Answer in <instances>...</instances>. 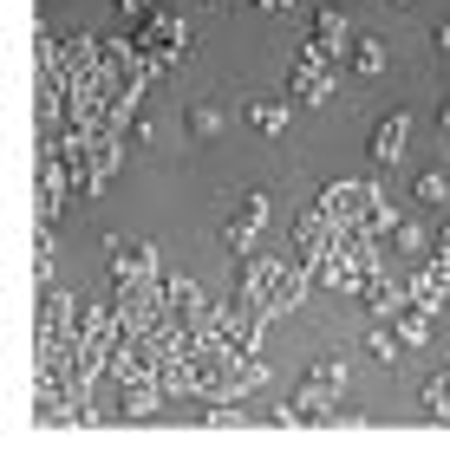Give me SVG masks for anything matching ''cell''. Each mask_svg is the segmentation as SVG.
<instances>
[{
	"label": "cell",
	"mask_w": 450,
	"mask_h": 462,
	"mask_svg": "<svg viewBox=\"0 0 450 462\" xmlns=\"http://www.w3.org/2000/svg\"><path fill=\"white\" fill-rule=\"evenodd\" d=\"M307 287H314V273L300 267V261H261V254H248V261H242V300H235V306L275 319V313H287Z\"/></svg>",
	"instance_id": "cell-1"
},
{
	"label": "cell",
	"mask_w": 450,
	"mask_h": 462,
	"mask_svg": "<svg viewBox=\"0 0 450 462\" xmlns=\"http://www.w3.org/2000/svg\"><path fill=\"white\" fill-rule=\"evenodd\" d=\"M340 391H346V365L340 358H314L307 378L294 384V417L307 423V430L340 423Z\"/></svg>",
	"instance_id": "cell-2"
},
{
	"label": "cell",
	"mask_w": 450,
	"mask_h": 462,
	"mask_svg": "<svg viewBox=\"0 0 450 462\" xmlns=\"http://www.w3.org/2000/svg\"><path fill=\"white\" fill-rule=\"evenodd\" d=\"M105 267H111V287H150V281H164L157 248H150V241H131V235H111Z\"/></svg>",
	"instance_id": "cell-3"
},
{
	"label": "cell",
	"mask_w": 450,
	"mask_h": 462,
	"mask_svg": "<svg viewBox=\"0 0 450 462\" xmlns=\"http://www.w3.org/2000/svg\"><path fill=\"white\" fill-rule=\"evenodd\" d=\"M326 215H333V228H366V215L385 202L379 189H372V182H326V189L314 196Z\"/></svg>",
	"instance_id": "cell-4"
},
{
	"label": "cell",
	"mask_w": 450,
	"mask_h": 462,
	"mask_svg": "<svg viewBox=\"0 0 450 462\" xmlns=\"http://www.w3.org/2000/svg\"><path fill=\"white\" fill-rule=\"evenodd\" d=\"M261 228H267V196H261V189H248V196H242V208H235V215H229V228H222L229 254H235V261H248Z\"/></svg>",
	"instance_id": "cell-5"
},
{
	"label": "cell",
	"mask_w": 450,
	"mask_h": 462,
	"mask_svg": "<svg viewBox=\"0 0 450 462\" xmlns=\"http://www.w3.org/2000/svg\"><path fill=\"white\" fill-rule=\"evenodd\" d=\"M294 98H300V105H326V98H333V59H326L320 46L300 52V66H294Z\"/></svg>",
	"instance_id": "cell-6"
},
{
	"label": "cell",
	"mask_w": 450,
	"mask_h": 462,
	"mask_svg": "<svg viewBox=\"0 0 450 462\" xmlns=\"http://www.w3.org/2000/svg\"><path fill=\"white\" fill-rule=\"evenodd\" d=\"M359 300H366V313H372V319H392V313H398V306H405L411 293H405V287H398L385 267H372L366 281H359Z\"/></svg>",
	"instance_id": "cell-7"
},
{
	"label": "cell",
	"mask_w": 450,
	"mask_h": 462,
	"mask_svg": "<svg viewBox=\"0 0 450 462\" xmlns=\"http://www.w3.org/2000/svg\"><path fill=\"white\" fill-rule=\"evenodd\" d=\"M307 46H320V52L340 66V52L352 46V20H346L340 7H320V14H314V40H307Z\"/></svg>",
	"instance_id": "cell-8"
},
{
	"label": "cell",
	"mask_w": 450,
	"mask_h": 462,
	"mask_svg": "<svg viewBox=\"0 0 450 462\" xmlns=\"http://www.w3.org/2000/svg\"><path fill=\"white\" fill-rule=\"evenodd\" d=\"M405 131H411V117H405V111H392V117H385V125L372 131L366 150H372V163H379V170H392V163L405 157Z\"/></svg>",
	"instance_id": "cell-9"
},
{
	"label": "cell",
	"mask_w": 450,
	"mask_h": 462,
	"mask_svg": "<svg viewBox=\"0 0 450 462\" xmlns=\"http://www.w3.org/2000/svg\"><path fill=\"white\" fill-rule=\"evenodd\" d=\"M411 300H425V306H437V313H444V300H450V261L437 254H425V267H417V281H411Z\"/></svg>",
	"instance_id": "cell-10"
},
{
	"label": "cell",
	"mask_w": 450,
	"mask_h": 462,
	"mask_svg": "<svg viewBox=\"0 0 450 462\" xmlns=\"http://www.w3.org/2000/svg\"><path fill=\"white\" fill-rule=\"evenodd\" d=\"M392 326H398V338H405V346H425V338L437 332V306H425V300H405L398 313H392Z\"/></svg>",
	"instance_id": "cell-11"
},
{
	"label": "cell",
	"mask_w": 450,
	"mask_h": 462,
	"mask_svg": "<svg viewBox=\"0 0 450 462\" xmlns=\"http://www.w3.org/2000/svg\"><path fill=\"white\" fill-rule=\"evenodd\" d=\"M366 352H372L379 365H398V352H405V338H398V326H392V319H379V326L366 332Z\"/></svg>",
	"instance_id": "cell-12"
},
{
	"label": "cell",
	"mask_w": 450,
	"mask_h": 462,
	"mask_svg": "<svg viewBox=\"0 0 450 462\" xmlns=\"http://www.w3.org/2000/svg\"><path fill=\"white\" fill-rule=\"evenodd\" d=\"M392 248H398V254H411V261H425V248H431V241H425V228H411V222H398V235H392Z\"/></svg>",
	"instance_id": "cell-13"
},
{
	"label": "cell",
	"mask_w": 450,
	"mask_h": 462,
	"mask_svg": "<svg viewBox=\"0 0 450 462\" xmlns=\"http://www.w3.org/2000/svg\"><path fill=\"white\" fill-rule=\"evenodd\" d=\"M352 66L366 72V79H372V72H385V46H379V40H359V52H352Z\"/></svg>",
	"instance_id": "cell-14"
},
{
	"label": "cell",
	"mask_w": 450,
	"mask_h": 462,
	"mask_svg": "<svg viewBox=\"0 0 450 462\" xmlns=\"http://www.w3.org/2000/svg\"><path fill=\"white\" fill-rule=\"evenodd\" d=\"M450 196V182L437 176V170H425V176H417V202H444Z\"/></svg>",
	"instance_id": "cell-15"
},
{
	"label": "cell",
	"mask_w": 450,
	"mask_h": 462,
	"mask_svg": "<svg viewBox=\"0 0 450 462\" xmlns=\"http://www.w3.org/2000/svg\"><path fill=\"white\" fill-rule=\"evenodd\" d=\"M255 125H261V131H281L287 111H281V105H255Z\"/></svg>",
	"instance_id": "cell-16"
},
{
	"label": "cell",
	"mask_w": 450,
	"mask_h": 462,
	"mask_svg": "<svg viewBox=\"0 0 450 462\" xmlns=\"http://www.w3.org/2000/svg\"><path fill=\"white\" fill-rule=\"evenodd\" d=\"M216 125H222V117H216V111H209V105H196V111H190V131H196V137H209V131H216Z\"/></svg>",
	"instance_id": "cell-17"
},
{
	"label": "cell",
	"mask_w": 450,
	"mask_h": 462,
	"mask_svg": "<svg viewBox=\"0 0 450 462\" xmlns=\"http://www.w3.org/2000/svg\"><path fill=\"white\" fill-rule=\"evenodd\" d=\"M117 14H125V20H150V14H157V0H117Z\"/></svg>",
	"instance_id": "cell-18"
},
{
	"label": "cell",
	"mask_w": 450,
	"mask_h": 462,
	"mask_svg": "<svg viewBox=\"0 0 450 462\" xmlns=\"http://www.w3.org/2000/svg\"><path fill=\"white\" fill-rule=\"evenodd\" d=\"M255 7H267V14H287V7H294V0H255Z\"/></svg>",
	"instance_id": "cell-19"
},
{
	"label": "cell",
	"mask_w": 450,
	"mask_h": 462,
	"mask_svg": "<svg viewBox=\"0 0 450 462\" xmlns=\"http://www.w3.org/2000/svg\"><path fill=\"white\" fill-rule=\"evenodd\" d=\"M437 254H444V261H450V235H437Z\"/></svg>",
	"instance_id": "cell-20"
}]
</instances>
